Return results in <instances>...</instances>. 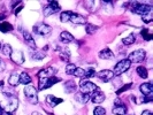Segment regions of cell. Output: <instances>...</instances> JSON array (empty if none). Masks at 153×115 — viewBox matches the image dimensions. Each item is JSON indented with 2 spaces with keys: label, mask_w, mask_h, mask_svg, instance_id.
Segmentation results:
<instances>
[{
  "label": "cell",
  "mask_w": 153,
  "mask_h": 115,
  "mask_svg": "<svg viewBox=\"0 0 153 115\" xmlns=\"http://www.w3.org/2000/svg\"><path fill=\"white\" fill-rule=\"evenodd\" d=\"M130 66H131V62H130L128 59L121 60L120 62H118V63L115 65V67H114V70H113L114 76H115V75H116V76L122 75L123 73H126V71L130 68Z\"/></svg>",
  "instance_id": "1"
},
{
  "label": "cell",
  "mask_w": 153,
  "mask_h": 115,
  "mask_svg": "<svg viewBox=\"0 0 153 115\" xmlns=\"http://www.w3.org/2000/svg\"><path fill=\"white\" fill-rule=\"evenodd\" d=\"M80 88H81V92L86 93V94H90V96H91L93 92L97 91V90H99V88H98L94 83H92V82H90V80H81Z\"/></svg>",
  "instance_id": "2"
},
{
  "label": "cell",
  "mask_w": 153,
  "mask_h": 115,
  "mask_svg": "<svg viewBox=\"0 0 153 115\" xmlns=\"http://www.w3.org/2000/svg\"><path fill=\"white\" fill-rule=\"evenodd\" d=\"M24 96L27 97V99L29 100V103L38 104V94H37V90L34 85H27L24 89Z\"/></svg>",
  "instance_id": "3"
},
{
  "label": "cell",
  "mask_w": 153,
  "mask_h": 115,
  "mask_svg": "<svg viewBox=\"0 0 153 115\" xmlns=\"http://www.w3.org/2000/svg\"><path fill=\"white\" fill-rule=\"evenodd\" d=\"M60 80V78L55 77V76H52V77H46V78H39V90H45L48 89L51 86H53L54 84H57Z\"/></svg>",
  "instance_id": "4"
},
{
  "label": "cell",
  "mask_w": 153,
  "mask_h": 115,
  "mask_svg": "<svg viewBox=\"0 0 153 115\" xmlns=\"http://www.w3.org/2000/svg\"><path fill=\"white\" fill-rule=\"evenodd\" d=\"M146 58V52L144 50H137V51H134L130 53L129 60L130 62H135V63H139L142 61H144V59Z\"/></svg>",
  "instance_id": "5"
},
{
  "label": "cell",
  "mask_w": 153,
  "mask_h": 115,
  "mask_svg": "<svg viewBox=\"0 0 153 115\" xmlns=\"http://www.w3.org/2000/svg\"><path fill=\"white\" fill-rule=\"evenodd\" d=\"M59 11H60V6L57 1H48V5L45 6L43 13H44L45 16H50V15H52V14H54V13H57V12Z\"/></svg>",
  "instance_id": "6"
},
{
  "label": "cell",
  "mask_w": 153,
  "mask_h": 115,
  "mask_svg": "<svg viewBox=\"0 0 153 115\" xmlns=\"http://www.w3.org/2000/svg\"><path fill=\"white\" fill-rule=\"evenodd\" d=\"M34 31L37 34H39V36H47V34H50L52 32V28L48 24L42 23L39 25H36L35 28H34Z\"/></svg>",
  "instance_id": "7"
},
{
  "label": "cell",
  "mask_w": 153,
  "mask_h": 115,
  "mask_svg": "<svg viewBox=\"0 0 153 115\" xmlns=\"http://www.w3.org/2000/svg\"><path fill=\"white\" fill-rule=\"evenodd\" d=\"M132 11L135 12L136 14H138V15L145 16V15H147V14H150L152 12V7L150 5H135Z\"/></svg>",
  "instance_id": "8"
},
{
  "label": "cell",
  "mask_w": 153,
  "mask_h": 115,
  "mask_svg": "<svg viewBox=\"0 0 153 115\" xmlns=\"http://www.w3.org/2000/svg\"><path fill=\"white\" fill-rule=\"evenodd\" d=\"M96 76H98V78L101 80L103 82H108V80H111L114 77V74H113V71L109 70V69H104V70L98 71V73L96 74Z\"/></svg>",
  "instance_id": "9"
},
{
  "label": "cell",
  "mask_w": 153,
  "mask_h": 115,
  "mask_svg": "<svg viewBox=\"0 0 153 115\" xmlns=\"http://www.w3.org/2000/svg\"><path fill=\"white\" fill-rule=\"evenodd\" d=\"M57 73V69L53 68V67H47V68L40 69L37 74V76L39 78H46V77H52L54 74Z\"/></svg>",
  "instance_id": "10"
},
{
  "label": "cell",
  "mask_w": 153,
  "mask_h": 115,
  "mask_svg": "<svg viewBox=\"0 0 153 115\" xmlns=\"http://www.w3.org/2000/svg\"><path fill=\"white\" fill-rule=\"evenodd\" d=\"M91 100H92V103L97 104V105L104 103V100H105V93L101 91L100 89L97 90V91L93 92V93L91 94Z\"/></svg>",
  "instance_id": "11"
},
{
  "label": "cell",
  "mask_w": 153,
  "mask_h": 115,
  "mask_svg": "<svg viewBox=\"0 0 153 115\" xmlns=\"http://www.w3.org/2000/svg\"><path fill=\"white\" fill-rule=\"evenodd\" d=\"M11 59L13 62H15L16 65H22L24 62V55L21 51H15L11 54Z\"/></svg>",
  "instance_id": "12"
},
{
  "label": "cell",
  "mask_w": 153,
  "mask_h": 115,
  "mask_svg": "<svg viewBox=\"0 0 153 115\" xmlns=\"http://www.w3.org/2000/svg\"><path fill=\"white\" fill-rule=\"evenodd\" d=\"M139 91L144 94V96H151L153 92V85L152 83H143L139 86Z\"/></svg>",
  "instance_id": "13"
},
{
  "label": "cell",
  "mask_w": 153,
  "mask_h": 115,
  "mask_svg": "<svg viewBox=\"0 0 153 115\" xmlns=\"http://www.w3.org/2000/svg\"><path fill=\"white\" fill-rule=\"evenodd\" d=\"M75 99H76V101H78V103L86 104L90 99H91V96L80 91V92H76V93H75Z\"/></svg>",
  "instance_id": "14"
},
{
  "label": "cell",
  "mask_w": 153,
  "mask_h": 115,
  "mask_svg": "<svg viewBox=\"0 0 153 115\" xmlns=\"http://www.w3.org/2000/svg\"><path fill=\"white\" fill-rule=\"evenodd\" d=\"M23 38H24L25 43L28 44L29 47H31V48H34V50L37 48L35 40H34V37H32V34H30V32H28V31H23Z\"/></svg>",
  "instance_id": "15"
},
{
  "label": "cell",
  "mask_w": 153,
  "mask_h": 115,
  "mask_svg": "<svg viewBox=\"0 0 153 115\" xmlns=\"http://www.w3.org/2000/svg\"><path fill=\"white\" fill-rule=\"evenodd\" d=\"M70 22H73L74 24H85L86 23V19L84 16H82V15H80V14L71 13Z\"/></svg>",
  "instance_id": "16"
},
{
  "label": "cell",
  "mask_w": 153,
  "mask_h": 115,
  "mask_svg": "<svg viewBox=\"0 0 153 115\" xmlns=\"http://www.w3.org/2000/svg\"><path fill=\"white\" fill-rule=\"evenodd\" d=\"M62 101H63V99L57 98V97H54V96H52V94L46 96V103L47 105H50L51 107H55L57 105H59V104L62 103Z\"/></svg>",
  "instance_id": "17"
},
{
  "label": "cell",
  "mask_w": 153,
  "mask_h": 115,
  "mask_svg": "<svg viewBox=\"0 0 153 115\" xmlns=\"http://www.w3.org/2000/svg\"><path fill=\"white\" fill-rule=\"evenodd\" d=\"M128 112L127 109V106L121 104V105H115L114 108H113V114L115 115H126Z\"/></svg>",
  "instance_id": "18"
},
{
  "label": "cell",
  "mask_w": 153,
  "mask_h": 115,
  "mask_svg": "<svg viewBox=\"0 0 153 115\" xmlns=\"http://www.w3.org/2000/svg\"><path fill=\"white\" fill-rule=\"evenodd\" d=\"M60 39H61L62 43L68 44V43H70V42L74 40V36H73L70 32H68V31H62V32L60 34Z\"/></svg>",
  "instance_id": "19"
},
{
  "label": "cell",
  "mask_w": 153,
  "mask_h": 115,
  "mask_svg": "<svg viewBox=\"0 0 153 115\" xmlns=\"http://www.w3.org/2000/svg\"><path fill=\"white\" fill-rule=\"evenodd\" d=\"M19 77H20V84H23V85H30V83H31V77H30V75L28 74V73H21V75H19Z\"/></svg>",
  "instance_id": "20"
},
{
  "label": "cell",
  "mask_w": 153,
  "mask_h": 115,
  "mask_svg": "<svg viewBox=\"0 0 153 115\" xmlns=\"http://www.w3.org/2000/svg\"><path fill=\"white\" fill-rule=\"evenodd\" d=\"M63 88H65L66 93H73V92L76 91V84H75L73 80H67V82H65Z\"/></svg>",
  "instance_id": "21"
},
{
  "label": "cell",
  "mask_w": 153,
  "mask_h": 115,
  "mask_svg": "<svg viewBox=\"0 0 153 115\" xmlns=\"http://www.w3.org/2000/svg\"><path fill=\"white\" fill-rule=\"evenodd\" d=\"M113 57H114V54H113V52H112L108 47L104 48V50L100 51V53H99V58H100V59H105V60H107V59H112Z\"/></svg>",
  "instance_id": "22"
},
{
  "label": "cell",
  "mask_w": 153,
  "mask_h": 115,
  "mask_svg": "<svg viewBox=\"0 0 153 115\" xmlns=\"http://www.w3.org/2000/svg\"><path fill=\"white\" fill-rule=\"evenodd\" d=\"M8 83L12 86H17L20 84V77H19V75L16 73H13L12 75L9 76V78H8Z\"/></svg>",
  "instance_id": "23"
},
{
  "label": "cell",
  "mask_w": 153,
  "mask_h": 115,
  "mask_svg": "<svg viewBox=\"0 0 153 115\" xmlns=\"http://www.w3.org/2000/svg\"><path fill=\"white\" fill-rule=\"evenodd\" d=\"M136 71H137V75L143 78V80H145V78H147V76H149V73H147V69L145 68L144 66H139V67H137L136 69Z\"/></svg>",
  "instance_id": "24"
},
{
  "label": "cell",
  "mask_w": 153,
  "mask_h": 115,
  "mask_svg": "<svg viewBox=\"0 0 153 115\" xmlns=\"http://www.w3.org/2000/svg\"><path fill=\"white\" fill-rule=\"evenodd\" d=\"M71 13H73V12H69V11H65V12H62V13L60 14V21H61V22H62V23L69 22V21H70Z\"/></svg>",
  "instance_id": "25"
},
{
  "label": "cell",
  "mask_w": 153,
  "mask_h": 115,
  "mask_svg": "<svg viewBox=\"0 0 153 115\" xmlns=\"http://www.w3.org/2000/svg\"><path fill=\"white\" fill-rule=\"evenodd\" d=\"M13 29V25L11 23L8 22H1L0 23V31L1 32H9V31H12Z\"/></svg>",
  "instance_id": "26"
},
{
  "label": "cell",
  "mask_w": 153,
  "mask_h": 115,
  "mask_svg": "<svg viewBox=\"0 0 153 115\" xmlns=\"http://www.w3.org/2000/svg\"><path fill=\"white\" fill-rule=\"evenodd\" d=\"M135 42H136V36L134 34H130L128 37H126V38L122 39V43L124 45H132Z\"/></svg>",
  "instance_id": "27"
},
{
  "label": "cell",
  "mask_w": 153,
  "mask_h": 115,
  "mask_svg": "<svg viewBox=\"0 0 153 115\" xmlns=\"http://www.w3.org/2000/svg\"><path fill=\"white\" fill-rule=\"evenodd\" d=\"M1 51H2V53H4L6 57H11V54L13 53V48L9 44H4Z\"/></svg>",
  "instance_id": "28"
},
{
  "label": "cell",
  "mask_w": 153,
  "mask_h": 115,
  "mask_svg": "<svg viewBox=\"0 0 153 115\" xmlns=\"http://www.w3.org/2000/svg\"><path fill=\"white\" fill-rule=\"evenodd\" d=\"M97 30H98V27L94 25V24H86V25H85V31H86V34H93Z\"/></svg>",
  "instance_id": "29"
},
{
  "label": "cell",
  "mask_w": 153,
  "mask_h": 115,
  "mask_svg": "<svg viewBox=\"0 0 153 115\" xmlns=\"http://www.w3.org/2000/svg\"><path fill=\"white\" fill-rule=\"evenodd\" d=\"M76 68H77V67H76L74 63H68V65L66 66V74H67V75H74Z\"/></svg>",
  "instance_id": "30"
},
{
  "label": "cell",
  "mask_w": 153,
  "mask_h": 115,
  "mask_svg": "<svg viewBox=\"0 0 153 115\" xmlns=\"http://www.w3.org/2000/svg\"><path fill=\"white\" fill-rule=\"evenodd\" d=\"M141 34H142V37H143V38H144L145 40H151V39L153 38V36L150 34V32H149V30H147L146 28L142 30V31H141Z\"/></svg>",
  "instance_id": "31"
},
{
  "label": "cell",
  "mask_w": 153,
  "mask_h": 115,
  "mask_svg": "<svg viewBox=\"0 0 153 115\" xmlns=\"http://www.w3.org/2000/svg\"><path fill=\"white\" fill-rule=\"evenodd\" d=\"M93 115H106V109L101 106H97L93 109Z\"/></svg>",
  "instance_id": "32"
},
{
  "label": "cell",
  "mask_w": 153,
  "mask_h": 115,
  "mask_svg": "<svg viewBox=\"0 0 153 115\" xmlns=\"http://www.w3.org/2000/svg\"><path fill=\"white\" fill-rule=\"evenodd\" d=\"M84 75H85V70L82 68H76L75 73H74V76H76V77H78V78L84 77Z\"/></svg>",
  "instance_id": "33"
},
{
  "label": "cell",
  "mask_w": 153,
  "mask_h": 115,
  "mask_svg": "<svg viewBox=\"0 0 153 115\" xmlns=\"http://www.w3.org/2000/svg\"><path fill=\"white\" fill-rule=\"evenodd\" d=\"M86 78H91V77H93L96 76V71H94V69L90 68L88 69V70H85V75H84Z\"/></svg>",
  "instance_id": "34"
},
{
  "label": "cell",
  "mask_w": 153,
  "mask_h": 115,
  "mask_svg": "<svg viewBox=\"0 0 153 115\" xmlns=\"http://www.w3.org/2000/svg\"><path fill=\"white\" fill-rule=\"evenodd\" d=\"M131 86H132V83H129V84H127V85L122 86V88H121L120 90H118V91H116V94H121L122 92H124V91H127V90H129Z\"/></svg>",
  "instance_id": "35"
},
{
  "label": "cell",
  "mask_w": 153,
  "mask_h": 115,
  "mask_svg": "<svg viewBox=\"0 0 153 115\" xmlns=\"http://www.w3.org/2000/svg\"><path fill=\"white\" fill-rule=\"evenodd\" d=\"M31 58H32V59H38V60H42L43 58H45V54H44V53H39V52H37V53L31 54Z\"/></svg>",
  "instance_id": "36"
},
{
  "label": "cell",
  "mask_w": 153,
  "mask_h": 115,
  "mask_svg": "<svg viewBox=\"0 0 153 115\" xmlns=\"http://www.w3.org/2000/svg\"><path fill=\"white\" fill-rule=\"evenodd\" d=\"M153 101V98L151 97V96H145V98L143 99V103H152Z\"/></svg>",
  "instance_id": "37"
},
{
  "label": "cell",
  "mask_w": 153,
  "mask_h": 115,
  "mask_svg": "<svg viewBox=\"0 0 153 115\" xmlns=\"http://www.w3.org/2000/svg\"><path fill=\"white\" fill-rule=\"evenodd\" d=\"M22 9H23V6H22V5H20V6H19L16 9H14L13 12H14V14H19V13L22 11Z\"/></svg>",
  "instance_id": "38"
},
{
  "label": "cell",
  "mask_w": 153,
  "mask_h": 115,
  "mask_svg": "<svg viewBox=\"0 0 153 115\" xmlns=\"http://www.w3.org/2000/svg\"><path fill=\"white\" fill-rule=\"evenodd\" d=\"M142 115H153V114L151 111H147V109H146V111H144V112L142 113Z\"/></svg>",
  "instance_id": "39"
},
{
  "label": "cell",
  "mask_w": 153,
  "mask_h": 115,
  "mask_svg": "<svg viewBox=\"0 0 153 115\" xmlns=\"http://www.w3.org/2000/svg\"><path fill=\"white\" fill-rule=\"evenodd\" d=\"M4 69H5V66H4V62H2L1 60H0V71H2Z\"/></svg>",
  "instance_id": "40"
},
{
  "label": "cell",
  "mask_w": 153,
  "mask_h": 115,
  "mask_svg": "<svg viewBox=\"0 0 153 115\" xmlns=\"http://www.w3.org/2000/svg\"><path fill=\"white\" fill-rule=\"evenodd\" d=\"M114 104H115V105H121V100H120V99H119V98H116V99H115V100H114Z\"/></svg>",
  "instance_id": "41"
},
{
  "label": "cell",
  "mask_w": 153,
  "mask_h": 115,
  "mask_svg": "<svg viewBox=\"0 0 153 115\" xmlns=\"http://www.w3.org/2000/svg\"><path fill=\"white\" fill-rule=\"evenodd\" d=\"M131 100H132V103H136V97L131 96Z\"/></svg>",
  "instance_id": "42"
},
{
  "label": "cell",
  "mask_w": 153,
  "mask_h": 115,
  "mask_svg": "<svg viewBox=\"0 0 153 115\" xmlns=\"http://www.w3.org/2000/svg\"><path fill=\"white\" fill-rule=\"evenodd\" d=\"M6 16H5V14H0V20H4Z\"/></svg>",
  "instance_id": "43"
},
{
  "label": "cell",
  "mask_w": 153,
  "mask_h": 115,
  "mask_svg": "<svg viewBox=\"0 0 153 115\" xmlns=\"http://www.w3.org/2000/svg\"><path fill=\"white\" fill-rule=\"evenodd\" d=\"M31 115H42V114H40V113H38V112H34Z\"/></svg>",
  "instance_id": "44"
},
{
  "label": "cell",
  "mask_w": 153,
  "mask_h": 115,
  "mask_svg": "<svg viewBox=\"0 0 153 115\" xmlns=\"http://www.w3.org/2000/svg\"><path fill=\"white\" fill-rule=\"evenodd\" d=\"M2 86H4V82H2V80H0V89H1Z\"/></svg>",
  "instance_id": "45"
},
{
  "label": "cell",
  "mask_w": 153,
  "mask_h": 115,
  "mask_svg": "<svg viewBox=\"0 0 153 115\" xmlns=\"http://www.w3.org/2000/svg\"><path fill=\"white\" fill-rule=\"evenodd\" d=\"M1 48H2V45H1V43H0V50H1Z\"/></svg>",
  "instance_id": "46"
}]
</instances>
